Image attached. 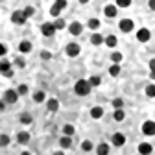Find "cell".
<instances>
[{
	"mask_svg": "<svg viewBox=\"0 0 155 155\" xmlns=\"http://www.w3.org/2000/svg\"><path fill=\"white\" fill-rule=\"evenodd\" d=\"M91 83H89V80H78L76 81V85H74V92L78 94V96H87L89 92H91Z\"/></svg>",
	"mask_w": 155,
	"mask_h": 155,
	"instance_id": "1",
	"label": "cell"
},
{
	"mask_svg": "<svg viewBox=\"0 0 155 155\" xmlns=\"http://www.w3.org/2000/svg\"><path fill=\"white\" fill-rule=\"evenodd\" d=\"M65 8H67V0H55L54 6H52V9H50V15H52V17H59V13H61Z\"/></svg>",
	"mask_w": 155,
	"mask_h": 155,
	"instance_id": "2",
	"label": "cell"
},
{
	"mask_svg": "<svg viewBox=\"0 0 155 155\" xmlns=\"http://www.w3.org/2000/svg\"><path fill=\"white\" fill-rule=\"evenodd\" d=\"M142 133L146 135V137H153L155 135V122L153 120H146L142 124Z\"/></svg>",
	"mask_w": 155,
	"mask_h": 155,
	"instance_id": "3",
	"label": "cell"
},
{
	"mask_svg": "<svg viewBox=\"0 0 155 155\" xmlns=\"http://www.w3.org/2000/svg\"><path fill=\"white\" fill-rule=\"evenodd\" d=\"M18 100V91H13V89H8L4 92V102L6 104H15Z\"/></svg>",
	"mask_w": 155,
	"mask_h": 155,
	"instance_id": "4",
	"label": "cell"
},
{
	"mask_svg": "<svg viewBox=\"0 0 155 155\" xmlns=\"http://www.w3.org/2000/svg\"><path fill=\"white\" fill-rule=\"evenodd\" d=\"M55 26H54V22H45L43 26H41V31H43V35L45 37H52L54 33H55Z\"/></svg>",
	"mask_w": 155,
	"mask_h": 155,
	"instance_id": "5",
	"label": "cell"
},
{
	"mask_svg": "<svg viewBox=\"0 0 155 155\" xmlns=\"http://www.w3.org/2000/svg\"><path fill=\"white\" fill-rule=\"evenodd\" d=\"M11 21H13L15 24H18V26H21V24H24V22L28 21V17L24 15V11H15V13L11 15Z\"/></svg>",
	"mask_w": 155,
	"mask_h": 155,
	"instance_id": "6",
	"label": "cell"
},
{
	"mask_svg": "<svg viewBox=\"0 0 155 155\" xmlns=\"http://www.w3.org/2000/svg\"><path fill=\"white\" fill-rule=\"evenodd\" d=\"M133 28H135V22L131 21V18H122V21H120V30H122L124 33L133 31Z\"/></svg>",
	"mask_w": 155,
	"mask_h": 155,
	"instance_id": "7",
	"label": "cell"
},
{
	"mask_svg": "<svg viewBox=\"0 0 155 155\" xmlns=\"http://www.w3.org/2000/svg\"><path fill=\"white\" fill-rule=\"evenodd\" d=\"M80 52H81L80 45H76V43H68V45H67V55L76 57V55H80Z\"/></svg>",
	"mask_w": 155,
	"mask_h": 155,
	"instance_id": "8",
	"label": "cell"
},
{
	"mask_svg": "<svg viewBox=\"0 0 155 155\" xmlns=\"http://www.w3.org/2000/svg\"><path fill=\"white\" fill-rule=\"evenodd\" d=\"M111 142H113V146H116V148L124 146V144H126V137H124V133H114V135H113V139H111Z\"/></svg>",
	"mask_w": 155,
	"mask_h": 155,
	"instance_id": "9",
	"label": "cell"
},
{
	"mask_svg": "<svg viewBox=\"0 0 155 155\" xmlns=\"http://www.w3.org/2000/svg\"><path fill=\"white\" fill-rule=\"evenodd\" d=\"M150 37H151V33H150L148 28H140V30L137 31V39H139L140 43H148V41H150Z\"/></svg>",
	"mask_w": 155,
	"mask_h": 155,
	"instance_id": "10",
	"label": "cell"
},
{
	"mask_svg": "<svg viewBox=\"0 0 155 155\" xmlns=\"http://www.w3.org/2000/svg\"><path fill=\"white\" fill-rule=\"evenodd\" d=\"M104 13H105V17L113 18V17H116V13H118V6H113V4H109V6H105Z\"/></svg>",
	"mask_w": 155,
	"mask_h": 155,
	"instance_id": "11",
	"label": "cell"
},
{
	"mask_svg": "<svg viewBox=\"0 0 155 155\" xmlns=\"http://www.w3.org/2000/svg\"><path fill=\"white\" fill-rule=\"evenodd\" d=\"M68 31H70L72 35H80V33L83 31V26H81V22H72V24L68 26Z\"/></svg>",
	"mask_w": 155,
	"mask_h": 155,
	"instance_id": "12",
	"label": "cell"
},
{
	"mask_svg": "<svg viewBox=\"0 0 155 155\" xmlns=\"http://www.w3.org/2000/svg\"><path fill=\"white\" fill-rule=\"evenodd\" d=\"M151 151H153L151 144H148V142H142V144H139V153H140V155H150Z\"/></svg>",
	"mask_w": 155,
	"mask_h": 155,
	"instance_id": "13",
	"label": "cell"
},
{
	"mask_svg": "<svg viewBox=\"0 0 155 155\" xmlns=\"http://www.w3.org/2000/svg\"><path fill=\"white\" fill-rule=\"evenodd\" d=\"M46 107H48V111H50V113H55L57 109H59V102H57L55 98H50V100L46 102Z\"/></svg>",
	"mask_w": 155,
	"mask_h": 155,
	"instance_id": "14",
	"label": "cell"
},
{
	"mask_svg": "<svg viewBox=\"0 0 155 155\" xmlns=\"http://www.w3.org/2000/svg\"><path fill=\"white\" fill-rule=\"evenodd\" d=\"M91 43L92 45H96V46H98V45H102V43H105V39L100 35V33H92L91 35Z\"/></svg>",
	"mask_w": 155,
	"mask_h": 155,
	"instance_id": "15",
	"label": "cell"
},
{
	"mask_svg": "<svg viewBox=\"0 0 155 155\" xmlns=\"http://www.w3.org/2000/svg\"><path fill=\"white\" fill-rule=\"evenodd\" d=\"M96 153H98V155H109V144H105V142L98 144V148H96Z\"/></svg>",
	"mask_w": 155,
	"mask_h": 155,
	"instance_id": "16",
	"label": "cell"
},
{
	"mask_svg": "<svg viewBox=\"0 0 155 155\" xmlns=\"http://www.w3.org/2000/svg\"><path fill=\"white\" fill-rule=\"evenodd\" d=\"M91 116H92V118H96V120L102 118V116H104V109L102 107H92L91 109Z\"/></svg>",
	"mask_w": 155,
	"mask_h": 155,
	"instance_id": "17",
	"label": "cell"
},
{
	"mask_svg": "<svg viewBox=\"0 0 155 155\" xmlns=\"http://www.w3.org/2000/svg\"><path fill=\"white\" fill-rule=\"evenodd\" d=\"M17 140L21 142V144H26V142H30V133H26V131H21L17 135Z\"/></svg>",
	"mask_w": 155,
	"mask_h": 155,
	"instance_id": "18",
	"label": "cell"
},
{
	"mask_svg": "<svg viewBox=\"0 0 155 155\" xmlns=\"http://www.w3.org/2000/svg\"><path fill=\"white\" fill-rule=\"evenodd\" d=\"M18 50H21L22 54H28V52H31V43H30V41H22L21 45H18Z\"/></svg>",
	"mask_w": 155,
	"mask_h": 155,
	"instance_id": "19",
	"label": "cell"
},
{
	"mask_svg": "<svg viewBox=\"0 0 155 155\" xmlns=\"http://www.w3.org/2000/svg\"><path fill=\"white\" fill-rule=\"evenodd\" d=\"M116 43H118V39H116L114 35H107V37H105V45H107L109 48H114Z\"/></svg>",
	"mask_w": 155,
	"mask_h": 155,
	"instance_id": "20",
	"label": "cell"
},
{
	"mask_svg": "<svg viewBox=\"0 0 155 155\" xmlns=\"http://www.w3.org/2000/svg\"><path fill=\"white\" fill-rule=\"evenodd\" d=\"M113 118H114L116 122H122V120L126 118V113H124V109H116V111H114V114H113Z\"/></svg>",
	"mask_w": 155,
	"mask_h": 155,
	"instance_id": "21",
	"label": "cell"
},
{
	"mask_svg": "<svg viewBox=\"0 0 155 155\" xmlns=\"http://www.w3.org/2000/svg\"><path fill=\"white\" fill-rule=\"evenodd\" d=\"M45 98H46V94H45L43 91H37V92L33 94V100H35L37 104H41V102H45Z\"/></svg>",
	"mask_w": 155,
	"mask_h": 155,
	"instance_id": "22",
	"label": "cell"
},
{
	"mask_svg": "<svg viewBox=\"0 0 155 155\" xmlns=\"http://www.w3.org/2000/svg\"><path fill=\"white\" fill-rule=\"evenodd\" d=\"M89 83H91V87H98L102 83V78L100 76H91L89 78Z\"/></svg>",
	"mask_w": 155,
	"mask_h": 155,
	"instance_id": "23",
	"label": "cell"
},
{
	"mask_svg": "<svg viewBox=\"0 0 155 155\" xmlns=\"http://www.w3.org/2000/svg\"><path fill=\"white\" fill-rule=\"evenodd\" d=\"M59 144H61V148H70V146H72V139H70V137H67V135H65V137H61Z\"/></svg>",
	"mask_w": 155,
	"mask_h": 155,
	"instance_id": "24",
	"label": "cell"
},
{
	"mask_svg": "<svg viewBox=\"0 0 155 155\" xmlns=\"http://www.w3.org/2000/svg\"><path fill=\"white\" fill-rule=\"evenodd\" d=\"M11 70V65H9V61H2V63H0V72H2V74H8Z\"/></svg>",
	"mask_w": 155,
	"mask_h": 155,
	"instance_id": "25",
	"label": "cell"
},
{
	"mask_svg": "<svg viewBox=\"0 0 155 155\" xmlns=\"http://www.w3.org/2000/svg\"><path fill=\"white\" fill-rule=\"evenodd\" d=\"M74 126H70V124H67V126H63V133L67 135V137H72V135H74Z\"/></svg>",
	"mask_w": 155,
	"mask_h": 155,
	"instance_id": "26",
	"label": "cell"
},
{
	"mask_svg": "<svg viewBox=\"0 0 155 155\" xmlns=\"http://www.w3.org/2000/svg\"><path fill=\"white\" fill-rule=\"evenodd\" d=\"M111 61L118 65V63L122 61V54H120V52H113V54H111Z\"/></svg>",
	"mask_w": 155,
	"mask_h": 155,
	"instance_id": "27",
	"label": "cell"
},
{
	"mask_svg": "<svg viewBox=\"0 0 155 155\" xmlns=\"http://www.w3.org/2000/svg\"><path fill=\"white\" fill-rule=\"evenodd\" d=\"M109 74H111V76H118V74H120V65L113 63V65H111V68H109Z\"/></svg>",
	"mask_w": 155,
	"mask_h": 155,
	"instance_id": "28",
	"label": "cell"
},
{
	"mask_svg": "<svg viewBox=\"0 0 155 155\" xmlns=\"http://www.w3.org/2000/svg\"><path fill=\"white\" fill-rule=\"evenodd\" d=\"M146 96H148V98H155V85L153 83L146 87Z\"/></svg>",
	"mask_w": 155,
	"mask_h": 155,
	"instance_id": "29",
	"label": "cell"
},
{
	"mask_svg": "<svg viewBox=\"0 0 155 155\" xmlns=\"http://www.w3.org/2000/svg\"><path fill=\"white\" fill-rule=\"evenodd\" d=\"M89 28L91 30H98L100 28V21H98V18H91V21H89Z\"/></svg>",
	"mask_w": 155,
	"mask_h": 155,
	"instance_id": "30",
	"label": "cell"
},
{
	"mask_svg": "<svg viewBox=\"0 0 155 155\" xmlns=\"http://www.w3.org/2000/svg\"><path fill=\"white\" fill-rule=\"evenodd\" d=\"M113 107H114V109H122V107H124V100H122V98H114V100H113Z\"/></svg>",
	"mask_w": 155,
	"mask_h": 155,
	"instance_id": "31",
	"label": "cell"
},
{
	"mask_svg": "<svg viewBox=\"0 0 155 155\" xmlns=\"http://www.w3.org/2000/svg\"><path fill=\"white\" fill-rule=\"evenodd\" d=\"M21 122H22V124H31V116H30L28 113H22V114H21Z\"/></svg>",
	"mask_w": 155,
	"mask_h": 155,
	"instance_id": "32",
	"label": "cell"
},
{
	"mask_svg": "<svg viewBox=\"0 0 155 155\" xmlns=\"http://www.w3.org/2000/svg\"><path fill=\"white\" fill-rule=\"evenodd\" d=\"M81 150H83V151H91V150H92V142H91V140H83V142H81Z\"/></svg>",
	"mask_w": 155,
	"mask_h": 155,
	"instance_id": "33",
	"label": "cell"
},
{
	"mask_svg": "<svg viewBox=\"0 0 155 155\" xmlns=\"http://www.w3.org/2000/svg\"><path fill=\"white\" fill-rule=\"evenodd\" d=\"M116 6H118V8H129L131 0H116Z\"/></svg>",
	"mask_w": 155,
	"mask_h": 155,
	"instance_id": "34",
	"label": "cell"
},
{
	"mask_svg": "<svg viewBox=\"0 0 155 155\" xmlns=\"http://www.w3.org/2000/svg\"><path fill=\"white\" fill-rule=\"evenodd\" d=\"M54 26L57 28V30H63L67 24H65V21H63V18H55V22H54Z\"/></svg>",
	"mask_w": 155,
	"mask_h": 155,
	"instance_id": "35",
	"label": "cell"
},
{
	"mask_svg": "<svg viewBox=\"0 0 155 155\" xmlns=\"http://www.w3.org/2000/svg\"><path fill=\"white\" fill-rule=\"evenodd\" d=\"M22 11H24V15H26V17H28V18H30V17H31V15H33V13H35V9H33V8H31V6H28V8H24V9H22Z\"/></svg>",
	"mask_w": 155,
	"mask_h": 155,
	"instance_id": "36",
	"label": "cell"
},
{
	"mask_svg": "<svg viewBox=\"0 0 155 155\" xmlns=\"http://www.w3.org/2000/svg\"><path fill=\"white\" fill-rule=\"evenodd\" d=\"M0 144H2V146L9 144V137H8V135H2V137H0Z\"/></svg>",
	"mask_w": 155,
	"mask_h": 155,
	"instance_id": "37",
	"label": "cell"
},
{
	"mask_svg": "<svg viewBox=\"0 0 155 155\" xmlns=\"http://www.w3.org/2000/svg\"><path fill=\"white\" fill-rule=\"evenodd\" d=\"M17 91H18V94H26V92H28V87H26V85H18Z\"/></svg>",
	"mask_w": 155,
	"mask_h": 155,
	"instance_id": "38",
	"label": "cell"
},
{
	"mask_svg": "<svg viewBox=\"0 0 155 155\" xmlns=\"http://www.w3.org/2000/svg\"><path fill=\"white\" fill-rule=\"evenodd\" d=\"M41 57H43V59H50L52 54H50V52H46V50H43V52H41Z\"/></svg>",
	"mask_w": 155,
	"mask_h": 155,
	"instance_id": "39",
	"label": "cell"
},
{
	"mask_svg": "<svg viewBox=\"0 0 155 155\" xmlns=\"http://www.w3.org/2000/svg\"><path fill=\"white\" fill-rule=\"evenodd\" d=\"M15 65L22 68V67H24V59H21V57H18V59H15Z\"/></svg>",
	"mask_w": 155,
	"mask_h": 155,
	"instance_id": "40",
	"label": "cell"
},
{
	"mask_svg": "<svg viewBox=\"0 0 155 155\" xmlns=\"http://www.w3.org/2000/svg\"><path fill=\"white\" fill-rule=\"evenodd\" d=\"M150 72H155V59L150 61Z\"/></svg>",
	"mask_w": 155,
	"mask_h": 155,
	"instance_id": "41",
	"label": "cell"
},
{
	"mask_svg": "<svg viewBox=\"0 0 155 155\" xmlns=\"http://www.w3.org/2000/svg\"><path fill=\"white\" fill-rule=\"evenodd\" d=\"M0 55H6V46H4V45L0 46Z\"/></svg>",
	"mask_w": 155,
	"mask_h": 155,
	"instance_id": "42",
	"label": "cell"
},
{
	"mask_svg": "<svg viewBox=\"0 0 155 155\" xmlns=\"http://www.w3.org/2000/svg\"><path fill=\"white\" fill-rule=\"evenodd\" d=\"M150 9L155 11V0H150Z\"/></svg>",
	"mask_w": 155,
	"mask_h": 155,
	"instance_id": "43",
	"label": "cell"
},
{
	"mask_svg": "<svg viewBox=\"0 0 155 155\" xmlns=\"http://www.w3.org/2000/svg\"><path fill=\"white\" fill-rule=\"evenodd\" d=\"M150 78H151V80H155V72H150Z\"/></svg>",
	"mask_w": 155,
	"mask_h": 155,
	"instance_id": "44",
	"label": "cell"
},
{
	"mask_svg": "<svg viewBox=\"0 0 155 155\" xmlns=\"http://www.w3.org/2000/svg\"><path fill=\"white\" fill-rule=\"evenodd\" d=\"M54 155H65V153H63V151H55Z\"/></svg>",
	"mask_w": 155,
	"mask_h": 155,
	"instance_id": "45",
	"label": "cell"
},
{
	"mask_svg": "<svg viewBox=\"0 0 155 155\" xmlns=\"http://www.w3.org/2000/svg\"><path fill=\"white\" fill-rule=\"evenodd\" d=\"M21 155H30V151H22V153H21Z\"/></svg>",
	"mask_w": 155,
	"mask_h": 155,
	"instance_id": "46",
	"label": "cell"
},
{
	"mask_svg": "<svg viewBox=\"0 0 155 155\" xmlns=\"http://www.w3.org/2000/svg\"><path fill=\"white\" fill-rule=\"evenodd\" d=\"M80 2H81V4H87V2H89V0H80Z\"/></svg>",
	"mask_w": 155,
	"mask_h": 155,
	"instance_id": "47",
	"label": "cell"
}]
</instances>
